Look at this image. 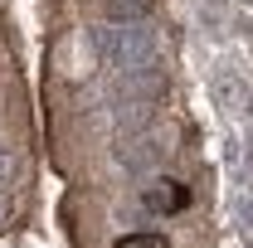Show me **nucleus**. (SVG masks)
<instances>
[{
  "instance_id": "nucleus-1",
  "label": "nucleus",
  "mask_w": 253,
  "mask_h": 248,
  "mask_svg": "<svg viewBox=\"0 0 253 248\" xmlns=\"http://www.w3.org/2000/svg\"><path fill=\"white\" fill-rule=\"evenodd\" d=\"M146 205H151V209H185L190 195H185V185H175V180H161V185L146 195Z\"/></svg>"
},
{
  "instance_id": "nucleus-2",
  "label": "nucleus",
  "mask_w": 253,
  "mask_h": 248,
  "mask_svg": "<svg viewBox=\"0 0 253 248\" xmlns=\"http://www.w3.org/2000/svg\"><path fill=\"white\" fill-rule=\"evenodd\" d=\"M112 248H166V239H161V234H126V239H117Z\"/></svg>"
}]
</instances>
